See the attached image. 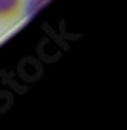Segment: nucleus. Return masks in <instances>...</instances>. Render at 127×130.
Listing matches in <instances>:
<instances>
[{"mask_svg": "<svg viewBox=\"0 0 127 130\" xmlns=\"http://www.w3.org/2000/svg\"><path fill=\"white\" fill-rule=\"evenodd\" d=\"M22 0H0V20H12L19 15Z\"/></svg>", "mask_w": 127, "mask_h": 130, "instance_id": "1", "label": "nucleus"}]
</instances>
